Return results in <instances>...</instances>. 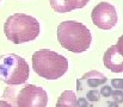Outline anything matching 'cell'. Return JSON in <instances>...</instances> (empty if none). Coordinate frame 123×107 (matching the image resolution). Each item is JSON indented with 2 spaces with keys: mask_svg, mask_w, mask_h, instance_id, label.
<instances>
[{
  "mask_svg": "<svg viewBox=\"0 0 123 107\" xmlns=\"http://www.w3.org/2000/svg\"><path fill=\"white\" fill-rule=\"evenodd\" d=\"M0 107H13L10 102H7V101H4V100H1L0 101Z\"/></svg>",
  "mask_w": 123,
  "mask_h": 107,
  "instance_id": "obj_17",
  "label": "cell"
},
{
  "mask_svg": "<svg viewBox=\"0 0 123 107\" xmlns=\"http://www.w3.org/2000/svg\"><path fill=\"white\" fill-rule=\"evenodd\" d=\"M40 31L41 25L37 19L24 13H14L10 16L4 25L5 36L14 44H22L36 39Z\"/></svg>",
  "mask_w": 123,
  "mask_h": 107,
  "instance_id": "obj_2",
  "label": "cell"
},
{
  "mask_svg": "<svg viewBox=\"0 0 123 107\" xmlns=\"http://www.w3.org/2000/svg\"><path fill=\"white\" fill-rule=\"evenodd\" d=\"M109 107H118V104L116 101H112V102H109Z\"/></svg>",
  "mask_w": 123,
  "mask_h": 107,
  "instance_id": "obj_18",
  "label": "cell"
},
{
  "mask_svg": "<svg viewBox=\"0 0 123 107\" xmlns=\"http://www.w3.org/2000/svg\"><path fill=\"white\" fill-rule=\"evenodd\" d=\"M48 94L47 92L38 86L26 84L19 92L16 105L17 107H47Z\"/></svg>",
  "mask_w": 123,
  "mask_h": 107,
  "instance_id": "obj_5",
  "label": "cell"
},
{
  "mask_svg": "<svg viewBox=\"0 0 123 107\" xmlns=\"http://www.w3.org/2000/svg\"><path fill=\"white\" fill-rule=\"evenodd\" d=\"M111 96H112L114 101H116L117 104H121V102H123V90H118V89L114 90Z\"/></svg>",
  "mask_w": 123,
  "mask_h": 107,
  "instance_id": "obj_12",
  "label": "cell"
},
{
  "mask_svg": "<svg viewBox=\"0 0 123 107\" xmlns=\"http://www.w3.org/2000/svg\"><path fill=\"white\" fill-rule=\"evenodd\" d=\"M93 24L102 30H111L117 24V12L114 5L103 1L94 6L91 12Z\"/></svg>",
  "mask_w": 123,
  "mask_h": 107,
  "instance_id": "obj_6",
  "label": "cell"
},
{
  "mask_svg": "<svg viewBox=\"0 0 123 107\" xmlns=\"http://www.w3.org/2000/svg\"><path fill=\"white\" fill-rule=\"evenodd\" d=\"M111 86L118 90H123V79H114L111 81Z\"/></svg>",
  "mask_w": 123,
  "mask_h": 107,
  "instance_id": "obj_14",
  "label": "cell"
},
{
  "mask_svg": "<svg viewBox=\"0 0 123 107\" xmlns=\"http://www.w3.org/2000/svg\"><path fill=\"white\" fill-rule=\"evenodd\" d=\"M29 73L28 62L16 54H8L0 58V79L10 86L25 83L29 79Z\"/></svg>",
  "mask_w": 123,
  "mask_h": 107,
  "instance_id": "obj_4",
  "label": "cell"
},
{
  "mask_svg": "<svg viewBox=\"0 0 123 107\" xmlns=\"http://www.w3.org/2000/svg\"><path fill=\"white\" fill-rule=\"evenodd\" d=\"M112 87H110V86H103L102 88H100V95H103L104 98H109V96H111L112 95Z\"/></svg>",
  "mask_w": 123,
  "mask_h": 107,
  "instance_id": "obj_13",
  "label": "cell"
},
{
  "mask_svg": "<svg viewBox=\"0 0 123 107\" xmlns=\"http://www.w3.org/2000/svg\"><path fill=\"white\" fill-rule=\"evenodd\" d=\"M104 66L112 73H123V56L118 52L116 45L110 46L103 57Z\"/></svg>",
  "mask_w": 123,
  "mask_h": 107,
  "instance_id": "obj_7",
  "label": "cell"
},
{
  "mask_svg": "<svg viewBox=\"0 0 123 107\" xmlns=\"http://www.w3.org/2000/svg\"><path fill=\"white\" fill-rule=\"evenodd\" d=\"M81 79L82 80H86L88 87H91V88H97L98 86L104 84L106 82V80H108L102 73L96 71V70H91L88 73H86Z\"/></svg>",
  "mask_w": 123,
  "mask_h": 107,
  "instance_id": "obj_9",
  "label": "cell"
},
{
  "mask_svg": "<svg viewBox=\"0 0 123 107\" xmlns=\"http://www.w3.org/2000/svg\"><path fill=\"white\" fill-rule=\"evenodd\" d=\"M57 40L68 51L80 54L88 50L92 35L88 28L80 22L66 20L57 26Z\"/></svg>",
  "mask_w": 123,
  "mask_h": 107,
  "instance_id": "obj_1",
  "label": "cell"
},
{
  "mask_svg": "<svg viewBox=\"0 0 123 107\" xmlns=\"http://www.w3.org/2000/svg\"><path fill=\"white\" fill-rule=\"evenodd\" d=\"M77 107H88L87 99H85V98H79L78 101H77Z\"/></svg>",
  "mask_w": 123,
  "mask_h": 107,
  "instance_id": "obj_16",
  "label": "cell"
},
{
  "mask_svg": "<svg viewBox=\"0 0 123 107\" xmlns=\"http://www.w3.org/2000/svg\"><path fill=\"white\" fill-rule=\"evenodd\" d=\"M77 96L72 90H65L55 107H77Z\"/></svg>",
  "mask_w": 123,
  "mask_h": 107,
  "instance_id": "obj_10",
  "label": "cell"
},
{
  "mask_svg": "<svg viewBox=\"0 0 123 107\" xmlns=\"http://www.w3.org/2000/svg\"><path fill=\"white\" fill-rule=\"evenodd\" d=\"M90 0H49L51 8L59 13L71 12L77 8H82L88 4Z\"/></svg>",
  "mask_w": 123,
  "mask_h": 107,
  "instance_id": "obj_8",
  "label": "cell"
},
{
  "mask_svg": "<svg viewBox=\"0 0 123 107\" xmlns=\"http://www.w3.org/2000/svg\"><path fill=\"white\" fill-rule=\"evenodd\" d=\"M116 48H117V50H118V52L121 54L123 56V35L118 38V40H117V44H116Z\"/></svg>",
  "mask_w": 123,
  "mask_h": 107,
  "instance_id": "obj_15",
  "label": "cell"
},
{
  "mask_svg": "<svg viewBox=\"0 0 123 107\" xmlns=\"http://www.w3.org/2000/svg\"><path fill=\"white\" fill-rule=\"evenodd\" d=\"M0 1H1V0H0Z\"/></svg>",
  "mask_w": 123,
  "mask_h": 107,
  "instance_id": "obj_19",
  "label": "cell"
},
{
  "mask_svg": "<svg viewBox=\"0 0 123 107\" xmlns=\"http://www.w3.org/2000/svg\"><path fill=\"white\" fill-rule=\"evenodd\" d=\"M32 68L43 79L57 80L68 70V60L53 50L41 49L32 55Z\"/></svg>",
  "mask_w": 123,
  "mask_h": 107,
  "instance_id": "obj_3",
  "label": "cell"
},
{
  "mask_svg": "<svg viewBox=\"0 0 123 107\" xmlns=\"http://www.w3.org/2000/svg\"><path fill=\"white\" fill-rule=\"evenodd\" d=\"M86 98H87L88 101H91V102H96V101H98V100L100 99V92H98V90H96V89H92V90L87 92Z\"/></svg>",
  "mask_w": 123,
  "mask_h": 107,
  "instance_id": "obj_11",
  "label": "cell"
}]
</instances>
